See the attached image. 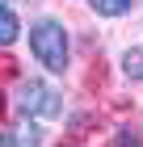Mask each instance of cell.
Segmentation results:
<instances>
[{
	"instance_id": "1",
	"label": "cell",
	"mask_w": 143,
	"mask_h": 147,
	"mask_svg": "<svg viewBox=\"0 0 143 147\" xmlns=\"http://www.w3.org/2000/svg\"><path fill=\"white\" fill-rule=\"evenodd\" d=\"M30 55L38 59V67L63 76L67 63H72V38H67L63 21H51V17L34 21L30 25Z\"/></svg>"
},
{
	"instance_id": "2",
	"label": "cell",
	"mask_w": 143,
	"mask_h": 147,
	"mask_svg": "<svg viewBox=\"0 0 143 147\" xmlns=\"http://www.w3.org/2000/svg\"><path fill=\"white\" fill-rule=\"evenodd\" d=\"M17 109L34 113V118H59L63 113V97L42 80H21L17 84Z\"/></svg>"
},
{
	"instance_id": "3",
	"label": "cell",
	"mask_w": 143,
	"mask_h": 147,
	"mask_svg": "<svg viewBox=\"0 0 143 147\" xmlns=\"http://www.w3.org/2000/svg\"><path fill=\"white\" fill-rule=\"evenodd\" d=\"M17 38H21V21H17V13L0 0V46H13Z\"/></svg>"
},
{
	"instance_id": "4",
	"label": "cell",
	"mask_w": 143,
	"mask_h": 147,
	"mask_svg": "<svg viewBox=\"0 0 143 147\" xmlns=\"http://www.w3.org/2000/svg\"><path fill=\"white\" fill-rule=\"evenodd\" d=\"M97 17H126V13L139 4V0H88Z\"/></svg>"
},
{
	"instance_id": "5",
	"label": "cell",
	"mask_w": 143,
	"mask_h": 147,
	"mask_svg": "<svg viewBox=\"0 0 143 147\" xmlns=\"http://www.w3.org/2000/svg\"><path fill=\"white\" fill-rule=\"evenodd\" d=\"M122 71L131 80L143 84V46H131V51H122Z\"/></svg>"
}]
</instances>
